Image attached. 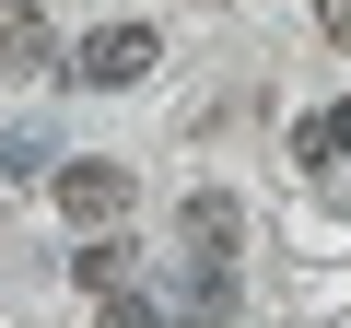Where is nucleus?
<instances>
[{
    "label": "nucleus",
    "instance_id": "nucleus-8",
    "mask_svg": "<svg viewBox=\"0 0 351 328\" xmlns=\"http://www.w3.org/2000/svg\"><path fill=\"white\" fill-rule=\"evenodd\" d=\"M316 24H328V47H351V0H316Z\"/></svg>",
    "mask_w": 351,
    "mask_h": 328
},
{
    "label": "nucleus",
    "instance_id": "nucleus-7",
    "mask_svg": "<svg viewBox=\"0 0 351 328\" xmlns=\"http://www.w3.org/2000/svg\"><path fill=\"white\" fill-rule=\"evenodd\" d=\"M94 328H164V305H152V293H141V281H117V293H106V316H94Z\"/></svg>",
    "mask_w": 351,
    "mask_h": 328
},
{
    "label": "nucleus",
    "instance_id": "nucleus-4",
    "mask_svg": "<svg viewBox=\"0 0 351 328\" xmlns=\"http://www.w3.org/2000/svg\"><path fill=\"white\" fill-rule=\"evenodd\" d=\"M0 71H47V12L36 0H0Z\"/></svg>",
    "mask_w": 351,
    "mask_h": 328
},
{
    "label": "nucleus",
    "instance_id": "nucleus-5",
    "mask_svg": "<svg viewBox=\"0 0 351 328\" xmlns=\"http://www.w3.org/2000/svg\"><path fill=\"white\" fill-rule=\"evenodd\" d=\"M234 235H246V211H234L223 188H199V200H188V246H223V258H234Z\"/></svg>",
    "mask_w": 351,
    "mask_h": 328
},
{
    "label": "nucleus",
    "instance_id": "nucleus-3",
    "mask_svg": "<svg viewBox=\"0 0 351 328\" xmlns=\"http://www.w3.org/2000/svg\"><path fill=\"white\" fill-rule=\"evenodd\" d=\"M293 164H304V176H339V164H351V94L316 106V117H293Z\"/></svg>",
    "mask_w": 351,
    "mask_h": 328
},
{
    "label": "nucleus",
    "instance_id": "nucleus-2",
    "mask_svg": "<svg viewBox=\"0 0 351 328\" xmlns=\"http://www.w3.org/2000/svg\"><path fill=\"white\" fill-rule=\"evenodd\" d=\"M59 211H71V223H117V211H129V164H106V152L59 164Z\"/></svg>",
    "mask_w": 351,
    "mask_h": 328
},
{
    "label": "nucleus",
    "instance_id": "nucleus-1",
    "mask_svg": "<svg viewBox=\"0 0 351 328\" xmlns=\"http://www.w3.org/2000/svg\"><path fill=\"white\" fill-rule=\"evenodd\" d=\"M152 59H164V47H152V24H94L71 71H82V82H106V94H129V82H141Z\"/></svg>",
    "mask_w": 351,
    "mask_h": 328
},
{
    "label": "nucleus",
    "instance_id": "nucleus-6",
    "mask_svg": "<svg viewBox=\"0 0 351 328\" xmlns=\"http://www.w3.org/2000/svg\"><path fill=\"white\" fill-rule=\"evenodd\" d=\"M71 270H82V293H117V281H129V246L94 235V246H71Z\"/></svg>",
    "mask_w": 351,
    "mask_h": 328
}]
</instances>
